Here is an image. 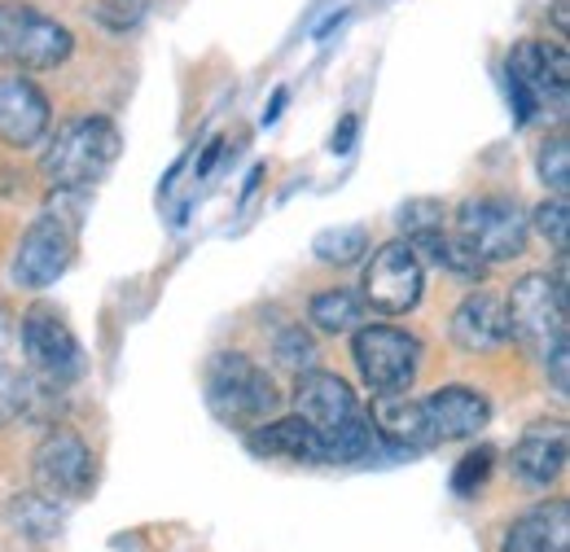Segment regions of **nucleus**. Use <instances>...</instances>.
<instances>
[{
    "mask_svg": "<svg viewBox=\"0 0 570 552\" xmlns=\"http://www.w3.org/2000/svg\"><path fill=\"white\" fill-rule=\"evenodd\" d=\"M422 408H426V421L439 443L479 438L488 430V421H492V404L474 386H439L434 395L422 400Z\"/></svg>",
    "mask_w": 570,
    "mask_h": 552,
    "instance_id": "14",
    "label": "nucleus"
},
{
    "mask_svg": "<svg viewBox=\"0 0 570 552\" xmlns=\"http://www.w3.org/2000/svg\"><path fill=\"white\" fill-rule=\"evenodd\" d=\"M18 343L27 351V364L40 377H49L53 386H71L88 368V355L75 338V329L67 325V316L49 303H36L18 316Z\"/></svg>",
    "mask_w": 570,
    "mask_h": 552,
    "instance_id": "9",
    "label": "nucleus"
},
{
    "mask_svg": "<svg viewBox=\"0 0 570 552\" xmlns=\"http://www.w3.org/2000/svg\"><path fill=\"white\" fill-rule=\"evenodd\" d=\"M294 413L316 425V434L325 443V465H356L364 456H373V447H377L368 413L360 408L356 391L338 373H321V368L298 373Z\"/></svg>",
    "mask_w": 570,
    "mask_h": 552,
    "instance_id": "1",
    "label": "nucleus"
},
{
    "mask_svg": "<svg viewBox=\"0 0 570 552\" xmlns=\"http://www.w3.org/2000/svg\"><path fill=\"white\" fill-rule=\"evenodd\" d=\"M426 294V264L413 241H386L364 264V307L377 316H409Z\"/></svg>",
    "mask_w": 570,
    "mask_h": 552,
    "instance_id": "10",
    "label": "nucleus"
},
{
    "mask_svg": "<svg viewBox=\"0 0 570 552\" xmlns=\"http://www.w3.org/2000/svg\"><path fill=\"white\" fill-rule=\"evenodd\" d=\"M9 338H18V316H13V312L0 303V346L9 343Z\"/></svg>",
    "mask_w": 570,
    "mask_h": 552,
    "instance_id": "33",
    "label": "nucleus"
},
{
    "mask_svg": "<svg viewBox=\"0 0 570 552\" xmlns=\"http://www.w3.org/2000/svg\"><path fill=\"white\" fill-rule=\"evenodd\" d=\"M567 255L558 276L527 273L513 280V294L504 303V321H509V338L522 343L531 355L549 359L553 351L567 346Z\"/></svg>",
    "mask_w": 570,
    "mask_h": 552,
    "instance_id": "5",
    "label": "nucleus"
},
{
    "mask_svg": "<svg viewBox=\"0 0 570 552\" xmlns=\"http://www.w3.org/2000/svg\"><path fill=\"white\" fill-rule=\"evenodd\" d=\"M368 425L382 443H391L395 452H426L434 447V430L426 421L422 400H413L409 391L400 395H373V408H368Z\"/></svg>",
    "mask_w": 570,
    "mask_h": 552,
    "instance_id": "17",
    "label": "nucleus"
},
{
    "mask_svg": "<svg viewBox=\"0 0 570 552\" xmlns=\"http://www.w3.org/2000/svg\"><path fill=\"white\" fill-rule=\"evenodd\" d=\"M531 219V228L558 250V255H567V246H570V207H567V198H544L540 207H535V215H527Z\"/></svg>",
    "mask_w": 570,
    "mask_h": 552,
    "instance_id": "26",
    "label": "nucleus"
},
{
    "mask_svg": "<svg viewBox=\"0 0 570 552\" xmlns=\"http://www.w3.org/2000/svg\"><path fill=\"white\" fill-rule=\"evenodd\" d=\"M273 355H277V364L289 368V373H307V368H312V359H316V343H312V334H307L303 325H289V329L277 334Z\"/></svg>",
    "mask_w": 570,
    "mask_h": 552,
    "instance_id": "27",
    "label": "nucleus"
},
{
    "mask_svg": "<svg viewBox=\"0 0 570 552\" xmlns=\"http://www.w3.org/2000/svg\"><path fill=\"white\" fill-rule=\"evenodd\" d=\"M422 355H426L422 338L400 325H360L352 334V359L360 368V382L373 395L413 391V382L422 373Z\"/></svg>",
    "mask_w": 570,
    "mask_h": 552,
    "instance_id": "7",
    "label": "nucleus"
},
{
    "mask_svg": "<svg viewBox=\"0 0 570 552\" xmlns=\"http://www.w3.org/2000/svg\"><path fill=\"white\" fill-rule=\"evenodd\" d=\"M500 552H570V504L567 500H544L513 518L504 531Z\"/></svg>",
    "mask_w": 570,
    "mask_h": 552,
    "instance_id": "19",
    "label": "nucleus"
},
{
    "mask_svg": "<svg viewBox=\"0 0 570 552\" xmlns=\"http://www.w3.org/2000/svg\"><path fill=\"white\" fill-rule=\"evenodd\" d=\"M492 465H497V452H492V447H474V452H465V456L456 461V470H452V491H456V495H474L479 486L488 483Z\"/></svg>",
    "mask_w": 570,
    "mask_h": 552,
    "instance_id": "28",
    "label": "nucleus"
},
{
    "mask_svg": "<svg viewBox=\"0 0 570 552\" xmlns=\"http://www.w3.org/2000/svg\"><path fill=\"white\" fill-rule=\"evenodd\" d=\"M509 106L518 124H531L535 115H562L570 92V53L562 40H522L509 49L504 62Z\"/></svg>",
    "mask_w": 570,
    "mask_h": 552,
    "instance_id": "4",
    "label": "nucleus"
},
{
    "mask_svg": "<svg viewBox=\"0 0 570 552\" xmlns=\"http://www.w3.org/2000/svg\"><path fill=\"white\" fill-rule=\"evenodd\" d=\"M312 255L330 268H352L368 255V228L360 224H338V228H321L312 237Z\"/></svg>",
    "mask_w": 570,
    "mask_h": 552,
    "instance_id": "23",
    "label": "nucleus"
},
{
    "mask_svg": "<svg viewBox=\"0 0 570 552\" xmlns=\"http://www.w3.org/2000/svg\"><path fill=\"white\" fill-rule=\"evenodd\" d=\"M75 53L67 22L40 13L22 0H0V67L13 70H58Z\"/></svg>",
    "mask_w": 570,
    "mask_h": 552,
    "instance_id": "6",
    "label": "nucleus"
},
{
    "mask_svg": "<svg viewBox=\"0 0 570 552\" xmlns=\"http://www.w3.org/2000/svg\"><path fill=\"white\" fill-rule=\"evenodd\" d=\"M509 465L527 486H553L567 470V425L562 421H535L513 443Z\"/></svg>",
    "mask_w": 570,
    "mask_h": 552,
    "instance_id": "16",
    "label": "nucleus"
},
{
    "mask_svg": "<svg viewBox=\"0 0 570 552\" xmlns=\"http://www.w3.org/2000/svg\"><path fill=\"white\" fill-rule=\"evenodd\" d=\"M413 250H426L430 264H439L443 273H452L456 280H470V285H483V276H488V264L456 237V233H448V228H434V233H422V237H413Z\"/></svg>",
    "mask_w": 570,
    "mask_h": 552,
    "instance_id": "21",
    "label": "nucleus"
},
{
    "mask_svg": "<svg viewBox=\"0 0 570 552\" xmlns=\"http://www.w3.org/2000/svg\"><path fill=\"white\" fill-rule=\"evenodd\" d=\"M285 101H289V88H277V92H273V101H268V106H264V128H268V124H277V119H282Z\"/></svg>",
    "mask_w": 570,
    "mask_h": 552,
    "instance_id": "32",
    "label": "nucleus"
},
{
    "mask_svg": "<svg viewBox=\"0 0 570 552\" xmlns=\"http://www.w3.org/2000/svg\"><path fill=\"white\" fill-rule=\"evenodd\" d=\"M124 154V132L106 115L67 119L40 154V176L49 189H92Z\"/></svg>",
    "mask_w": 570,
    "mask_h": 552,
    "instance_id": "2",
    "label": "nucleus"
},
{
    "mask_svg": "<svg viewBox=\"0 0 570 552\" xmlns=\"http://www.w3.org/2000/svg\"><path fill=\"white\" fill-rule=\"evenodd\" d=\"M203 386H207V408L237 430H255L282 408V391L273 373L255 364L246 351H215L207 359Z\"/></svg>",
    "mask_w": 570,
    "mask_h": 552,
    "instance_id": "3",
    "label": "nucleus"
},
{
    "mask_svg": "<svg viewBox=\"0 0 570 552\" xmlns=\"http://www.w3.org/2000/svg\"><path fill=\"white\" fill-rule=\"evenodd\" d=\"M31 400H36L31 377L0 359V430H4V425H13L18 416L31 413Z\"/></svg>",
    "mask_w": 570,
    "mask_h": 552,
    "instance_id": "24",
    "label": "nucleus"
},
{
    "mask_svg": "<svg viewBox=\"0 0 570 552\" xmlns=\"http://www.w3.org/2000/svg\"><path fill=\"white\" fill-rule=\"evenodd\" d=\"M535 171L544 180V189H553L558 198H567L570 189V145L567 137H549L535 149Z\"/></svg>",
    "mask_w": 570,
    "mask_h": 552,
    "instance_id": "25",
    "label": "nucleus"
},
{
    "mask_svg": "<svg viewBox=\"0 0 570 552\" xmlns=\"http://www.w3.org/2000/svg\"><path fill=\"white\" fill-rule=\"evenodd\" d=\"M75 264V228H67L53 215H40L13 255V280L22 289H49L53 280H62L67 268Z\"/></svg>",
    "mask_w": 570,
    "mask_h": 552,
    "instance_id": "12",
    "label": "nucleus"
},
{
    "mask_svg": "<svg viewBox=\"0 0 570 552\" xmlns=\"http://www.w3.org/2000/svg\"><path fill=\"white\" fill-rule=\"evenodd\" d=\"M307 321L321 329V334H356L364 325V298L352 289H325L307 303Z\"/></svg>",
    "mask_w": 570,
    "mask_h": 552,
    "instance_id": "22",
    "label": "nucleus"
},
{
    "mask_svg": "<svg viewBox=\"0 0 570 552\" xmlns=\"http://www.w3.org/2000/svg\"><path fill=\"white\" fill-rule=\"evenodd\" d=\"M36 491L49 500H83L97 486V456L75 430H49L31 456Z\"/></svg>",
    "mask_w": 570,
    "mask_h": 552,
    "instance_id": "11",
    "label": "nucleus"
},
{
    "mask_svg": "<svg viewBox=\"0 0 570 552\" xmlns=\"http://www.w3.org/2000/svg\"><path fill=\"white\" fill-rule=\"evenodd\" d=\"M246 447L255 456H268V461H307V465H325V443L316 434L312 421L303 416H277V421H259L250 434H246Z\"/></svg>",
    "mask_w": 570,
    "mask_h": 552,
    "instance_id": "18",
    "label": "nucleus"
},
{
    "mask_svg": "<svg viewBox=\"0 0 570 552\" xmlns=\"http://www.w3.org/2000/svg\"><path fill=\"white\" fill-rule=\"evenodd\" d=\"M488 268L492 264H509L518 255H527V237H531V219L504 194H483L470 198L456 210V228H452Z\"/></svg>",
    "mask_w": 570,
    "mask_h": 552,
    "instance_id": "8",
    "label": "nucleus"
},
{
    "mask_svg": "<svg viewBox=\"0 0 570 552\" xmlns=\"http://www.w3.org/2000/svg\"><path fill=\"white\" fill-rule=\"evenodd\" d=\"M356 140H360V115H343L338 128H334V137H330V149L334 154H352Z\"/></svg>",
    "mask_w": 570,
    "mask_h": 552,
    "instance_id": "31",
    "label": "nucleus"
},
{
    "mask_svg": "<svg viewBox=\"0 0 570 552\" xmlns=\"http://www.w3.org/2000/svg\"><path fill=\"white\" fill-rule=\"evenodd\" d=\"M145 13H149V0H97L92 4V18L106 31H132V27H141Z\"/></svg>",
    "mask_w": 570,
    "mask_h": 552,
    "instance_id": "30",
    "label": "nucleus"
},
{
    "mask_svg": "<svg viewBox=\"0 0 570 552\" xmlns=\"http://www.w3.org/2000/svg\"><path fill=\"white\" fill-rule=\"evenodd\" d=\"M49 124H53L49 92L36 79H27L22 70L4 75L0 79V145L31 149V145H40L49 137Z\"/></svg>",
    "mask_w": 570,
    "mask_h": 552,
    "instance_id": "13",
    "label": "nucleus"
},
{
    "mask_svg": "<svg viewBox=\"0 0 570 552\" xmlns=\"http://www.w3.org/2000/svg\"><path fill=\"white\" fill-rule=\"evenodd\" d=\"M443 219H448V207H443L439 198H413V203L400 207V228L409 233V241L422 237V233L443 228Z\"/></svg>",
    "mask_w": 570,
    "mask_h": 552,
    "instance_id": "29",
    "label": "nucleus"
},
{
    "mask_svg": "<svg viewBox=\"0 0 570 552\" xmlns=\"http://www.w3.org/2000/svg\"><path fill=\"white\" fill-rule=\"evenodd\" d=\"M4 522L18 540H31V544H45V540H58L62 535V504L40 495V491H27V495H13L4 504Z\"/></svg>",
    "mask_w": 570,
    "mask_h": 552,
    "instance_id": "20",
    "label": "nucleus"
},
{
    "mask_svg": "<svg viewBox=\"0 0 570 552\" xmlns=\"http://www.w3.org/2000/svg\"><path fill=\"white\" fill-rule=\"evenodd\" d=\"M452 343L470 355H492L497 346L509 343V321H504V303L492 289H470L456 312H452Z\"/></svg>",
    "mask_w": 570,
    "mask_h": 552,
    "instance_id": "15",
    "label": "nucleus"
}]
</instances>
